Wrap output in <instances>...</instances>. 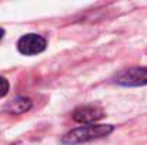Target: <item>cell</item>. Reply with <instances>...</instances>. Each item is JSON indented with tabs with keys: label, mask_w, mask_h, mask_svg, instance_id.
<instances>
[{
	"label": "cell",
	"mask_w": 147,
	"mask_h": 145,
	"mask_svg": "<svg viewBox=\"0 0 147 145\" xmlns=\"http://www.w3.org/2000/svg\"><path fill=\"white\" fill-rule=\"evenodd\" d=\"M113 81L123 87H143L147 86V67H130L119 71Z\"/></svg>",
	"instance_id": "obj_2"
},
{
	"label": "cell",
	"mask_w": 147,
	"mask_h": 145,
	"mask_svg": "<svg viewBox=\"0 0 147 145\" xmlns=\"http://www.w3.org/2000/svg\"><path fill=\"white\" fill-rule=\"evenodd\" d=\"M73 120L80 124H94L104 117V111L96 105H83L73 111Z\"/></svg>",
	"instance_id": "obj_4"
},
{
	"label": "cell",
	"mask_w": 147,
	"mask_h": 145,
	"mask_svg": "<svg viewBox=\"0 0 147 145\" xmlns=\"http://www.w3.org/2000/svg\"><path fill=\"white\" fill-rule=\"evenodd\" d=\"M3 36H4V30H3V29H0V40L3 39Z\"/></svg>",
	"instance_id": "obj_7"
},
{
	"label": "cell",
	"mask_w": 147,
	"mask_h": 145,
	"mask_svg": "<svg viewBox=\"0 0 147 145\" xmlns=\"http://www.w3.org/2000/svg\"><path fill=\"white\" fill-rule=\"evenodd\" d=\"M46 46H47L46 39L42 37L40 34H36V33L24 34L17 41V50L23 55H36V54H40L42 51L46 50Z\"/></svg>",
	"instance_id": "obj_3"
},
{
	"label": "cell",
	"mask_w": 147,
	"mask_h": 145,
	"mask_svg": "<svg viewBox=\"0 0 147 145\" xmlns=\"http://www.w3.org/2000/svg\"><path fill=\"white\" fill-rule=\"evenodd\" d=\"M113 125L109 124H87L77 127L69 131L64 137H61V144L64 145H77L83 142H89L93 140H98L107 137L113 132Z\"/></svg>",
	"instance_id": "obj_1"
},
{
	"label": "cell",
	"mask_w": 147,
	"mask_h": 145,
	"mask_svg": "<svg viewBox=\"0 0 147 145\" xmlns=\"http://www.w3.org/2000/svg\"><path fill=\"white\" fill-rule=\"evenodd\" d=\"M9 81L4 78V77H0V98L4 97L7 93H9Z\"/></svg>",
	"instance_id": "obj_6"
},
{
	"label": "cell",
	"mask_w": 147,
	"mask_h": 145,
	"mask_svg": "<svg viewBox=\"0 0 147 145\" xmlns=\"http://www.w3.org/2000/svg\"><path fill=\"white\" fill-rule=\"evenodd\" d=\"M30 108H32V100L30 98H27V97H16L14 100H11L4 107V111L9 112V114L17 115V114L27 112Z\"/></svg>",
	"instance_id": "obj_5"
}]
</instances>
